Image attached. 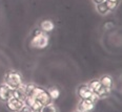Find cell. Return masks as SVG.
Masks as SVG:
<instances>
[{"label": "cell", "mask_w": 122, "mask_h": 112, "mask_svg": "<svg viewBox=\"0 0 122 112\" xmlns=\"http://www.w3.org/2000/svg\"><path fill=\"white\" fill-rule=\"evenodd\" d=\"M50 43L49 36L45 33H43L41 29H35L33 33V38L30 40V44L33 48H38V49H43L47 47Z\"/></svg>", "instance_id": "6da1fadb"}, {"label": "cell", "mask_w": 122, "mask_h": 112, "mask_svg": "<svg viewBox=\"0 0 122 112\" xmlns=\"http://www.w3.org/2000/svg\"><path fill=\"white\" fill-rule=\"evenodd\" d=\"M41 112H59L58 110V107L53 103H50L47 105L43 106L42 109H41Z\"/></svg>", "instance_id": "5bb4252c"}, {"label": "cell", "mask_w": 122, "mask_h": 112, "mask_svg": "<svg viewBox=\"0 0 122 112\" xmlns=\"http://www.w3.org/2000/svg\"><path fill=\"white\" fill-rule=\"evenodd\" d=\"M5 104H6L7 108H9L11 111H13V112L20 111L22 109V107L24 106V102L20 101V100H18V98H14V96H12V98H10Z\"/></svg>", "instance_id": "5b68a950"}, {"label": "cell", "mask_w": 122, "mask_h": 112, "mask_svg": "<svg viewBox=\"0 0 122 112\" xmlns=\"http://www.w3.org/2000/svg\"><path fill=\"white\" fill-rule=\"evenodd\" d=\"M17 112H19V111H17Z\"/></svg>", "instance_id": "44dd1931"}, {"label": "cell", "mask_w": 122, "mask_h": 112, "mask_svg": "<svg viewBox=\"0 0 122 112\" xmlns=\"http://www.w3.org/2000/svg\"><path fill=\"white\" fill-rule=\"evenodd\" d=\"M23 87H24V90H25V93H26V95L27 96H30L36 86H35L34 84H26V85H23Z\"/></svg>", "instance_id": "9a60e30c"}, {"label": "cell", "mask_w": 122, "mask_h": 112, "mask_svg": "<svg viewBox=\"0 0 122 112\" xmlns=\"http://www.w3.org/2000/svg\"><path fill=\"white\" fill-rule=\"evenodd\" d=\"M87 86L90 87V89L93 91V92L96 93L99 89L101 88V86H102V85L100 84V81H99V80H92L91 82L87 84Z\"/></svg>", "instance_id": "7c38bea8"}, {"label": "cell", "mask_w": 122, "mask_h": 112, "mask_svg": "<svg viewBox=\"0 0 122 112\" xmlns=\"http://www.w3.org/2000/svg\"><path fill=\"white\" fill-rule=\"evenodd\" d=\"M32 98L34 100L35 102H37V103H39L40 105L42 107L47 105V104L52 103V98H50L49 93H47V90H45V89H43L41 87H35L34 91H33L32 93Z\"/></svg>", "instance_id": "7a4b0ae2"}, {"label": "cell", "mask_w": 122, "mask_h": 112, "mask_svg": "<svg viewBox=\"0 0 122 112\" xmlns=\"http://www.w3.org/2000/svg\"><path fill=\"white\" fill-rule=\"evenodd\" d=\"M4 84H6L11 89L15 90L22 85V78L17 71L11 70L4 75Z\"/></svg>", "instance_id": "3957f363"}, {"label": "cell", "mask_w": 122, "mask_h": 112, "mask_svg": "<svg viewBox=\"0 0 122 112\" xmlns=\"http://www.w3.org/2000/svg\"><path fill=\"white\" fill-rule=\"evenodd\" d=\"M47 93H49L50 98H52V100H57L60 96V90L57 87H55V86L51 87L49 90H47Z\"/></svg>", "instance_id": "4fadbf2b"}, {"label": "cell", "mask_w": 122, "mask_h": 112, "mask_svg": "<svg viewBox=\"0 0 122 112\" xmlns=\"http://www.w3.org/2000/svg\"><path fill=\"white\" fill-rule=\"evenodd\" d=\"M13 96H14V98H18V100H20V101L24 102V100L27 98V95H26V93H25L23 84H22L19 88L15 89V90L13 91Z\"/></svg>", "instance_id": "ba28073f"}, {"label": "cell", "mask_w": 122, "mask_h": 112, "mask_svg": "<svg viewBox=\"0 0 122 112\" xmlns=\"http://www.w3.org/2000/svg\"><path fill=\"white\" fill-rule=\"evenodd\" d=\"M96 9H97V12L100 15H102V16L110 13V9H108L107 5H106V2H102V3L96 4Z\"/></svg>", "instance_id": "8fae6325"}, {"label": "cell", "mask_w": 122, "mask_h": 112, "mask_svg": "<svg viewBox=\"0 0 122 112\" xmlns=\"http://www.w3.org/2000/svg\"><path fill=\"white\" fill-rule=\"evenodd\" d=\"M95 103L90 100H81L78 104V110L82 112H92L95 108Z\"/></svg>", "instance_id": "52a82bcc"}, {"label": "cell", "mask_w": 122, "mask_h": 112, "mask_svg": "<svg viewBox=\"0 0 122 112\" xmlns=\"http://www.w3.org/2000/svg\"><path fill=\"white\" fill-rule=\"evenodd\" d=\"M106 1H119V0H106Z\"/></svg>", "instance_id": "d6986e66"}, {"label": "cell", "mask_w": 122, "mask_h": 112, "mask_svg": "<svg viewBox=\"0 0 122 112\" xmlns=\"http://www.w3.org/2000/svg\"><path fill=\"white\" fill-rule=\"evenodd\" d=\"M106 0H93V2L95 4H99V3H102V2H105Z\"/></svg>", "instance_id": "ac0fdd59"}, {"label": "cell", "mask_w": 122, "mask_h": 112, "mask_svg": "<svg viewBox=\"0 0 122 112\" xmlns=\"http://www.w3.org/2000/svg\"><path fill=\"white\" fill-rule=\"evenodd\" d=\"M105 2H106V5H107L108 9H110V12L115 11L119 4V1H105Z\"/></svg>", "instance_id": "2e32d148"}, {"label": "cell", "mask_w": 122, "mask_h": 112, "mask_svg": "<svg viewBox=\"0 0 122 112\" xmlns=\"http://www.w3.org/2000/svg\"><path fill=\"white\" fill-rule=\"evenodd\" d=\"M19 112H32V108H30V106L24 105L23 107H22V109H21V110H20Z\"/></svg>", "instance_id": "e0dca14e"}, {"label": "cell", "mask_w": 122, "mask_h": 112, "mask_svg": "<svg viewBox=\"0 0 122 112\" xmlns=\"http://www.w3.org/2000/svg\"><path fill=\"white\" fill-rule=\"evenodd\" d=\"M74 112H82V111H79V110H76V111H74Z\"/></svg>", "instance_id": "ffe728a7"}, {"label": "cell", "mask_w": 122, "mask_h": 112, "mask_svg": "<svg viewBox=\"0 0 122 112\" xmlns=\"http://www.w3.org/2000/svg\"><path fill=\"white\" fill-rule=\"evenodd\" d=\"M78 95H79L80 100H90L95 104L99 100V96L95 92H93L90 89V87L87 85H85V84L79 86V88H78Z\"/></svg>", "instance_id": "277c9868"}, {"label": "cell", "mask_w": 122, "mask_h": 112, "mask_svg": "<svg viewBox=\"0 0 122 112\" xmlns=\"http://www.w3.org/2000/svg\"><path fill=\"white\" fill-rule=\"evenodd\" d=\"M13 89H11L6 84H0V101L6 103L13 96Z\"/></svg>", "instance_id": "8992f818"}, {"label": "cell", "mask_w": 122, "mask_h": 112, "mask_svg": "<svg viewBox=\"0 0 122 112\" xmlns=\"http://www.w3.org/2000/svg\"><path fill=\"white\" fill-rule=\"evenodd\" d=\"M54 27H55V25L51 20H43L41 23H40V29H41L43 33H45V34L53 32Z\"/></svg>", "instance_id": "9c48e42d"}, {"label": "cell", "mask_w": 122, "mask_h": 112, "mask_svg": "<svg viewBox=\"0 0 122 112\" xmlns=\"http://www.w3.org/2000/svg\"><path fill=\"white\" fill-rule=\"evenodd\" d=\"M99 81H100V84L103 86L104 88L110 89L111 90L112 86H113V79H112L111 75H103Z\"/></svg>", "instance_id": "30bf717a"}]
</instances>
